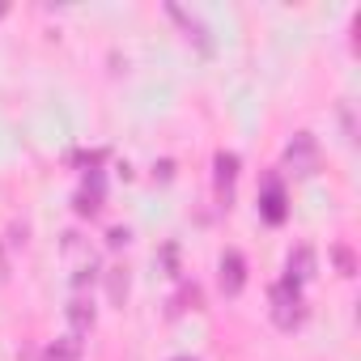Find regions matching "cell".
I'll return each instance as SVG.
<instances>
[{"label":"cell","instance_id":"6da1fadb","mask_svg":"<svg viewBox=\"0 0 361 361\" xmlns=\"http://www.w3.org/2000/svg\"><path fill=\"white\" fill-rule=\"evenodd\" d=\"M302 285H293V281H276L272 285V323L276 327H285V331H293L298 323H302Z\"/></svg>","mask_w":361,"mask_h":361},{"label":"cell","instance_id":"7a4b0ae2","mask_svg":"<svg viewBox=\"0 0 361 361\" xmlns=\"http://www.w3.org/2000/svg\"><path fill=\"white\" fill-rule=\"evenodd\" d=\"M285 161H289L298 174H314V170H319V145H314V136H310V132H298V136L289 140V149H285Z\"/></svg>","mask_w":361,"mask_h":361},{"label":"cell","instance_id":"3957f363","mask_svg":"<svg viewBox=\"0 0 361 361\" xmlns=\"http://www.w3.org/2000/svg\"><path fill=\"white\" fill-rule=\"evenodd\" d=\"M285 204H289V200H285L281 178H276V174H268V178H264V192H259V213H264V221H268V226H281V221H285V213H289Z\"/></svg>","mask_w":361,"mask_h":361},{"label":"cell","instance_id":"277c9868","mask_svg":"<svg viewBox=\"0 0 361 361\" xmlns=\"http://www.w3.org/2000/svg\"><path fill=\"white\" fill-rule=\"evenodd\" d=\"M213 188H217V200L230 209V200H234V178H238V153H217V161H213Z\"/></svg>","mask_w":361,"mask_h":361},{"label":"cell","instance_id":"5b68a950","mask_svg":"<svg viewBox=\"0 0 361 361\" xmlns=\"http://www.w3.org/2000/svg\"><path fill=\"white\" fill-rule=\"evenodd\" d=\"M166 13H170V18L178 22V30H183V35H188V39H192V43H196V47H200L204 56L213 51V39H209V26H204V22H200L196 13H188L183 5H166Z\"/></svg>","mask_w":361,"mask_h":361},{"label":"cell","instance_id":"8992f818","mask_svg":"<svg viewBox=\"0 0 361 361\" xmlns=\"http://www.w3.org/2000/svg\"><path fill=\"white\" fill-rule=\"evenodd\" d=\"M243 285H247V259L238 251H226L221 255V293L226 298H238Z\"/></svg>","mask_w":361,"mask_h":361},{"label":"cell","instance_id":"52a82bcc","mask_svg":"<svg viewBox=\"0 0 361 361\" xmlns=\"http://www.w3.org/2000/svg\"><path fill=\"white\" fill-rule=\"evenodd\" d=\"M285 268H289V276L285 281H293V285H302V281H310L314 276V247H293L289 251V259H285Z\"/></svg>","mask_w":361,"mask_h":361},{"label":"cell","instance_id":"ba28073f","mask_svg":"<svg viewBox=\"0 0 361 361\" xmlns=\"http://www.w3.org/2000/svg\"><path fill=\"white\" fill-rule=\"evenodd\" d=\"M98 209H102V174L94 170V174L85 178V188L77 192V213H81V217H94Z\"/></svg>","mask_w":361,"mask_h":361},{"label":"cell","instance_id":"9c48e42d","mask_svg":"<svg viewBox=\"0 0 361 361\" xmlns=\"http://www.w3.org/2000/svg\"><path fill=\"white\" fill-rule=\"evenodd\" d=\"M68 323H73V336H85L94 327V302L90 298H73L68 302Z\"/></svg>","mask_w":361,"mask_h":361},{"label":"cell","instance_id":"30bf717a","mask_svg":"<svg viewBox=\"0 0 361 361\" xmlns=\"http://www.w3.org/2000/svg\"><path fill=\"white\" fill-rule=\"evenodd\" d=\"M43 361H81V336H60L56 344H47V353H43Z\"/></svg>","mask_w":361,"mask_h":361},{"label":"cell","instance_id":"8fae6325","mask_svg":"<svg viewBox=\"0 0 361 361\" xmlns=\"http://www.w3.org/2000/svg\"><path fill=\"white\" fill-rule=\"evenodd\" d=\"M128 285H132V281H128V272H123V268H111V272H106V293H111V302H115V306H123V302H128Z\"/></svg>","mask_w":361,"mask_h":361},{"label":"cell","instance_id":"7c38bea8","mask_svg":"<svg viewBox=\"0 0 361 361\" xmlns=\"http://www.w3.org/2000/svg\"><path fill=\"white\" fill-rule=\"evenodd\" d=\"M188 306H192V310L200 306V289H196V285H192V289H183V293H178V302L170 306V314H178V310H188Z\"/></svg>","mask_w":361,"mask_h":361},{"label":"cell","instance_id":"4fadbf2b","mask_svg":"<svg viewBox=\"0 0 361 361\" xmlns=\"http://www.w3.org/2000/svg\"><path fill=\"white\" fill-rule=\"evenodd\" d=\"M336 264H340V276H353V272H357V264H353V251H348L344 243L336 247Z\"/></svg>","mask_w":361,"mask_h":361},{"label":"cell","instance_id":"5bb4252c","mask_svg":"<svg viewBox=\"0 0 361 361\" xmlns=\"http://www.w3.org/2000/svg\"><path fill=\"white\" fill-rule=\"evenodd\" d=\"M128 238H132V234H128V230H123V226H115V230H111V234H106V243H111V247H123V243H128Z\"/></svg>","mask_w":361,"mask_h":361},{"label":"cell","instance_id":"9a60e30c","mask_svg":"<svg viewBox=\"0 0 361 361\" xmlns=\"http://www.w3.org/2000/svg\"><path fill=\"white\" fill-rule=\"evenodd\" d=\"M174 361H196V357H174Z\"/></svg>","mask_w":361,"mask_h":361}]
</instances>
